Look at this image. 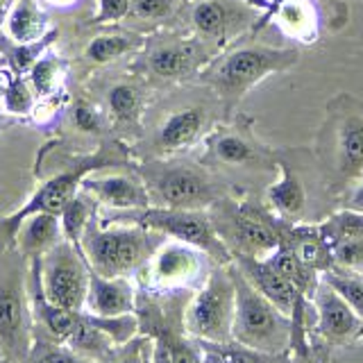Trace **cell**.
Wrapping results in <instances>:
<instances>
[{
    "mask_svg": "<svg viewBox=\"0 0 363 363\" xmlns=\"http://www.w3.org/2000/svg\"><path fill=\"white\" fill-rule=\"evenodd\" d=\"M207 255L182 241L159 245L147 261V281L157 291H179L193 286L204 272Z\"/></svg>",
    "mask_w": 363,
    "mask_h": 363,
    "instance_id": "7c38bea8",
    "label": "cell"
},
{
    "mask_svg": "<svg viewBox=\"0 0 363 363\" xmlns=\"http://www.w3.org/2000/svg\"><path fill=\"white\" fill-rule=\"evenodd\" d=\"M216 216L211 218L216 232L225 245L234 247V257L266 259L279 247L281 218L266 211L257 202H230L220 198L213 204Z\"/></svg>",
    "mask_w": 363,
    "mask_h": 363,
    "instance_id": "5b68a950",
    "label": "cell"
},
{
    "mask_svg": "<svg viewBox=\"0 0 363 363\" xmlns=\"http://www.w3.org/2000/svg\"><path fill=\"white\" fill-rule=\"evenodd\" d=\"M132 223L145 227L155 234L170 236L173 241L189 243L202 250L204 255L227 266L232 261V250L225 245L220 234L216 232L211 216L193 209H168V207H145L134 213Z\"/></svg>",
    "mask_w": 363,
    "mask_h": 363,
    "instance_id": "30bf717a",
    "label": "cell"
},
{
    "mask_svg": "<svg viewBox=\"0 0 363 363\" xmlns=\"http://www.w3.org/2000/svg\"><path fill=\"white\" fill-rule=\"evenodd\" d=\"M302 52L298 48H275V45L243 43L223 52L209 64L202 77L213 89L216 98L223 102L225 113L232 109L252 91L261 79L275 73L291 71L300 62Z\"/></svg>",
    "mask_w": 363,
    "mask_h": 363,
    "instance_id": "7a4b0ae2",
    "label": "cell"
},
{
    "mask_svg": "<svg viewBox=\"0 0 363 363\" xmlns=\"http://www.w3.org/2000/svg\"><path fill=\"white\" fill-rule=\"evenodd\" d=\"M145 182L150 200L157 207L204 211L223 198L216 182L202 168L191 164L159 162L145 168Z\"/></svg>",
    "mask_w": 363,
    "mask_h": 363,
    "instance_id": "9c48e42d",
    "label": "cell"
},
{
    "mask_svg": "<svg viewBox=\"0 0 363 363\" xmlns=\"http://www.w3.org/2000/svg\"><path fill=\"white\" fill-rule=\"evenodd\" d=\"M125 347L116 363H150V357H145V338H132Z\"/></svg>",
    "mask_w": 363,
    "mask_h": 363,
    "instance_id": "74e56055",
    "label": "cell"
},
{
    "mask_svg": "<svg viewBox=\"0 0 363 363\" xmlns=\"http://www.w3.org/2000/svg\"><path fill=\"white\" fill-rule=\"evenodd\" d=\"M279 3H281V0H264V9H268V11H270L272 7H277Z\"/></svg>",
    "mask_w": 363,
    "mask_h": 363,
    "instance_id": "b9f144b4",
    "label": "cell"
},
{
    "mask_svg": "<svg viewBox=\"0 0 363 363\" xmlns=\"http://www.w3.org/2000/svg\"><path fill=\"white\" fill-rule=\"evenodd\" d=\"M311 300L318 334L327 338L329 343L345 345L363 336V318L327 281H318Z\"/></svg>",
    "mask_w": 363,
    "mask_h": 363,
    "instance_id": "5bb4252c",
    "label": "cell"
},
{
    "mask_svg": "<svg viewBox=\"0 0 363 363\" xmlns=\"http://www.w3.org/2000/svg\"><path fill=\"white\" fill-rule=\"evenodd\" d=\"M82 191L89 193L96 202L118 211H139L150 207V193L141 179L128 175H86L82 179Z\"/></svg>",
    "mask_w": 363,
    "mask_h": 363,
    "instance_id": "2e32d148",
    "label": "cell"
},
{
    "mask_svg": "<svg viewBox=\"0 0 363 363\" xmlns=\"http://www.w3.org/2000/svg\"><path fill=\"white\" fill-rule=\"evenodd\" d=\"M202 345H209L220 357V363H275V354H266V352L238 345L234 340H230V343H202Z\"/></svg>",
    "mask_w": 363,
    "mask_h": 363,
    "instance_id": "4dcf8cb0",
    "label": "cell"
},
{
    "mask_svg": "<svg viewBox=\"0 0 363 363\" xmlns=\"http://www.w3.org/2000/svg\"><path fill=\"white\" fill-rule=\"evenodd\" d=\"M11 5H14V0H0V21H5Z\"/></svg>",
    "mask_w": 363,
    "mask_h": 363,
    "instance_id": "60d3db41",
    "label": "cell"
},
{
    "mask_svg": "<svg viewBox=\"0 0 363 363\" xmlns=\"http://www.w3.org/2000/svg\"><path fill=\"white\" fill-rule=\"evenodd\" d=\"M230 270L236 286L232 340L266 354H281L291 347V320L247 281L236 264H230Z\"/></svg>",
    "mask_w": 363,
    "mask_h": 363,
    "instance_id": "277c9868",
    "label": "cell"
},
{
    "mask_svg": "<svg viewBox=\"0 0 363 363\" xmlns=\"http://www.w3.org/2000/svg\"><path fill=\"white\" fill-rule=\"evenodd\" d=\"M179 0H130V14L143 21H164L177 9Z\"/></svg>",
    "mask_w": 363,
    "mask_h": 363,
    "instance_id": "d6a6232c",
    "label": "cell"
},
{
    "mask_svg": "<svg viewBox=\"0 0 363 363\" xmlns=\"http://www.w3.org/2000/svg\"><path fill=\"white\" fill-rule=\"evenodd\" d=\"M130 16V0H98V16L94 23L98 26H109Z\"/></svg>",
    "mask_w": 363,
    "mask_h": 363,
    "instance_id": "e575fe53",
    "label": "cell"
},
{
    "mask_svg": "<svg viewBox=\"0 0 363 363\" xmlns=\"http://www.w3.org/2000/svg\"><path fill=\"white\" fill-rule=\"evenodd\" d=\"M315 155L309 150L272 152V168L277 179L266 191V202L277 218L286 223H302L309 207V170L315 166Z\"/></svg>",
    "mask_w": 363,
    "mask_h": 363,
    "instance_id": "8fae6325",
    "label": "cell"
},
{
    "mask_svg": "<svg viewBox=\"0 0 363 363\" xmlns=\"http://www.w3.org/2000/svg\"><path fill=\"white\" fill-rule=\"evenodd\" d=\"M39 363H98L94 359H89L84 354H79V352H75L73 347H68V345H60V347H50V350H45Z\"/></svg>",
    "mask_w": 363,
    "mask_h": 363,
    "instance_id": "d590c367",
    "label": "cell"
},
{
    "mask_svg": "<svg viewBox=\"0 0 363 363\" xmlns=\"http://www.w3.org/2000/svg\"><path fill=\"white\" fill-rule=\"evenodd\" d=\"M343 207L345 209H354L363 211V177L347 189V196L343 198Z\"/></svg>",
    "mask_w": 363,
    "mask_h": 363,
    "instance_id": "ab89813d",
    "label": "cell"
},
{
    "mask_svg": "<svg viewBox=\"0 0 363 363\" xmlns=\"http://www.w3.org/2000/svg\"><path fill=\"white\" fill-rule=\"evenodd\" d=\"M64 238L60 216L55 213H32L21 223L16 234V247L30 259L43 257Z\"/></svg>",
    "mask_w": 363,
    "mask_h": 363,
    "instance_id": "603a6c76",
    "label": "cell"
},
{
    "mask_svg": "<svg viewBox=\"0 0 363 363\" xmlns=\"http://www.w3.org/2000/svg\"><path fill=\"white\" fill-rule=\"evenodd\" d=\"M279 243L286 245L291 252L298 257V261L318 275L334 268L332 247L320 234V227L309 223H286L281 220L279 227Z\"/></svg>",
    "mask_w": 363,
    "mask_h": 363,
    "instance_id": "ac0fdd59",
    "label": "cell"
},
{
    "mask_svg": "<svg viewBox=\"0 0 363 363\" xmlns=\"http://www.w3.org/2000/svg\"><path fill=\"white\" fill-rule=\"evenodd\" d=\"M332 259H334L332 270H347V272H359V275H363V238L334 245Z\"/></svg>",
    "mask_w": 363,
    "mask_h": 363,
    "instance_id": "1f68e13d",
    "label": "cell"
},
{
    "mask_svg": "<svg viewBox=\"0 0 363 363\" xmlns=\"http://www.w3.org/2000/svg\"><path fill=\"white\" fill-rule=\"evenodd\" d=\"M211 123V111L204 105H186L170 111L159 125L157 145L162 152H179L198 143Z\"/></svg>",
    "mask_w": 363,
    "mask_h": 363,
    "instance_id": "e0dca14e",
    "label": "cell"
},
{
    "mask_svg": "<svg viewBox=\"0 0 363 363\" xmlns=\"http://www.w3.org/2000/svg\"><path fill=\"white\" fill-rule=\"evenodd\" d=\"M236 286L230 268L211 270L184 311V329L200 343H230Z\"/></svg>",
    "mask_w": 363,
    "mask_h": 363,
    "instance_id": "52a82bcc",
    "label": "cell"
},
{
    "mask_svg": "<svg viewBox=\"0 0 363 363\" xmlns=\"http://www.w3.org/2000/svg\"><path fill=\"white\" fill-rule=\"evenodd\" d=\"M252 7L247 0H196L191 21L202 39L223 45L252 23Z\"/></svg>",
    "mask_w": 363,
    "mask_h": 363,
    "instance_id": "4fadbf2b",
    "label": "cell"
},
{
    "mask_svg": "<svg viewBox=\"0 0 363 363\" xmlns=\"http://www.w3.org/2000/svg\"><path fill=\"white\" fill-rule=\"evenodd\" d=\"M0 361H3V350H0Z\"/></svg>",
    "mask_w": 363,
    "mask_h": 363,
    "instance_id": "ee69618b",
    "label": "cell"
},
{
    "mask_svg": "<svg viewBox=\"0 0 363 363\" xmlns=\"http://www.w3.org/2000/svg\"><path fill=\"white\" fill-rule=\"evenodd\" d=\"M84 311L91 315H125L136 311V291L128 277H105L91 272Z\"/></svg>",
    "mask_w": 363,
    "mask_h": 363,
    "instance_id": "ffe728a7",
    "label": "cell"
},
{
    "mask_svg": "<svg viewBox=\"0 0 363 363\" xmlns=\"http://www.w3.org/2000/svg\"><path fill=\"white\" fill-rule=\"evenodd\" d=\"M136 39L125 37V34H100V37L91 39L86 45V57L96 64H107L111 60L128 55L136 48Z\"/></svg>",
    "mask_w": 363,
    "mask_h": 363,
    "instance_id": "f1b7e54d",
    "label": "cell"
},
{
    "mask_svg": "<svg viewBox=\"0 0 363 363\" xmlns=\"http://www.w3.org/2000/svg\"><path fill=\"white\" fill-rule=\"evenodd\" d=\"M3 102H5V109L9 113H28L32 109V91L30 84L26 79L14 77L9 79V84L3 94Z\"/></svg>",
    "mask_w": 363,
    "mask_h": 363,
    "instance_id": "836d02e7",
    "label": "cell"
},
{
    "mask_svg": "<svg viewBox=\"0 0 363 363\" xmlns=\"http://www.w3.org/2000/svg\"><path fill=\"white\" fill-rule=\"evenodd\" d=\"M113 164H118L116 155L107 152V150H98L96 155L82 157L73 168H68L64 173L45 179L21 209L5 216V218H0V250L16 247V234L21 230V223L26 220L28 216H32V213L60 216L66 204L79 193V189H82V179L89 173H96V170L113 166Z\"/></svg>",
    "mask_w": 363,
    "mask_h": 363,
    "instance_id": "8992f818",
    "label": "cell"
},
{
    "mask_svg": "<svg viewBox=\"0 0 363 363\" xmlns=\"http://www.w3.org/2000/svg\"><path fill=\"white\" fill-rule=\"evenodd\" d=\"M94 198L79 189L77 196L66 204L60 213V225H62V234L66 241H71L79 245L82 236L86 232V227L94 220Z\"/></svg>",
    "mask_w": 363,
    "mask_h": 363,
    "instance_id": "484cf974",
    "label": "cell"
},
{
    "mask_svg": "<svg viewBox=\"0 0 363 363\" xmlns=\"http://www.w3.org/2000/svg\"><path fill=\"white\" fill-rule=\"evenodd\" d=\"M318 227H320V234L325 236L329 247L347 241H359V238H363V211L343 207L340 211L329 213Z\"/></svg>",
    "mask_w": 363,
    "mask_h": 363,
    "instance_id": "d4e9b609",
    "label": "cell"
},
{
    "mask_svg": "<svg viewBox=\"0 0 363 363\" xmlns=\"http://www.w3.org/2000/svg\"><path fill=\"white\" fill-rule=\"evenodd\" d=\"M79 250L91 272L105 277H128L130 272L147 264L155 252V232L141 225L100 227L91 220L79 241Z\"/></svg>",
    "mask_w": 363,
    "mask_h": 363,
    "instance_id": "3957f363",
    "label": "cell"
},
{
    "mask_svg": "<svg viewBox=\"0 0 363 363\" xmlns=\"http://www.w3.org/2000/svg\"><path fill=\"white\" fill-rule=\"evenodd\" d=\"M0 343L11 357H26L30 352L28 306L18 281L0 289Z\"/></svg>",
    "mask_w": 363,
    "mask_h": 363,
    "instance_id": "d6986e66",
    "label": "cell"
},
{
    "mask_svg": "<svg viewBox=\"0 0 363 363\" xmlns=\"http://www.w3.org/2000/svg\"><path fill=\"white\" fill-rule=\"evenodd\" d=\"M207 52H202L196 41H173L164 43L147 55V68L159 79H184L193 75L207 62Z\"/></svg>",
    "mask_w": 363,
    "mask_h": 363,
    "instance_id": "44dd1931",
    "label": "cell"
},
{
    "mask_svg": "<svg viewBox=\"0 0 363 363\" xmlns=\"http://www.w3.org/2000/svg\"><path fill=\"white\" fill-rule=\"evenodd\" d=\"M45 300L66 311L82 313L89 293L91 268L79 245L62 238L43 257L32 259Z\"/></svg>",
    "mask_w": 363,
    "mask_h": 363,
    "instance_id": "ba28073f",
    "label": "cell"
},
{
    "mask_svg": "<svg viewBox=\"0 0 363 363\" xmlns=\"http://www.w3.org/2000/svg\"><path fill=\"white\" fill-rule=\"evenodd\" d=\"M313 155L329 193H343L363 177V102L359 98L340 94L327 102Z\"/></svg>",
    "mask_w": 363,
    "mask_h": 363,
    "instance_id": "6da1fadb",
    "label": "cell"
},
{
    "mask_svg": "<svg viewBox=\"0 0 363 363\" xmlns=\"http://www.w3.org/2000/svg\"><path fill=\"white\" fill-rule=\"evenodd\" d=\"M7 37L18 45L39 43L48 37L50 18L39 5V0H14L3 21Z\"/></svg>",
    "mask_w": 363,
    "mask_h": 363,
    "instance_id": "7402d4cb",
    "label": "cell"
},
{
    "mask_svg": "<svg viewBox=\"0 0 363 363\" xmlns=\"http://www.w3.org/2000/svg\"><path fill=\"white\" fill-rule=\"evenodd\" d=\"M62 77H64V66L50 52L37 57V62L30 68V84L34 89V94L41 98L52 96L62 86Z\"/></svg>",
    "mask_w": 363,
    "mask_h": 363,
    "instance_id": "4316f807",
    "label": "cell"
},
{
    "mask_svg": "<svg viewBox=\"0 0 363 363\" xmlns=\"http://www.w3.org/2000/svg\"><path fill=\"white\" fill-rule=\"evenodd\" d=\"M320 279L327 281L363 318V275L347 270H327L320 275Z\"/></svg>",
    "mask_w": 363,
    "mask_h": 363,
    "instance_id": "83f0119b",
    "label": "cell"
},
{
    "mask_svg": "<svg viewBox=\"0 0 363 363\" xmlns=\"http://www.w3.org/2000/svg\"><path fill=\"white\" fill-rule=\"evenodd\" d=\"M272 16L277 18L279 28L295 39L311 41L315 37L318 16H315V9L309 5V0H281L277 7H272L268 14H264L255 23V32L268 26Z\"/></svg>",
    "mask_w": 363,
    "mask_h": 363,
    "instance_id": "cb8c5ba5",
    "label": "cell"
},
{
    "mask_svg": "<svg viewBox=\"0 0 363 363\" xmlns=\"http://www.w3.org/2000/svg\"><path fill=\"white\" fill-rule=\"evenodd\" d=\"M357 347H359V357H361V361H363V343H361V338H357V340H352Z\"/></svg>",
    "mask_w": 363,
    "mask_h": 363,
    "instance_id": "7bdbcfd3",
    "label": "cell"
},
{
    "mask_svg": "<svg viewBox=\"0 0 363 363\" xmlns=\"http://www.w3.org/2000/svg\"><path fill=\"white\" fill-rule=\"evenodd\" d=\"M73 121L79 130H84V132H98L100 130V116H98V111L94 107H89L86 102L79 100L75 109H73Z\"/></svg>",
    "mask_w": 363,
    "mask_h": 363,
    "instance_id": "8d00e7d4",
    "label": "cell"
},
{
    "mask_svg": "<svg viewBox=\"0 0 363 363\" xmlns=\"http://www.w3.org/2000/svg\"><path fill=\"white\" fill-rule=\"evenodd\" d=\"M107 102H109V109L113 111V116L121 121H130L141 109V94H139V89L132 84H118L109 91Z\"/></svg>",
    "mask_w": 363,
    "mask_h": 363,
    "instance_id": "f546056e",
    "label": "cell"
},
{
    "mask_svg": "<svg viewBox=\"0 0 363 363\" xmlns=\"http://www.w3.org/2000/svg\"><path fill=\"white\" fill-rule=\"evenodd\" d=\"M150 363H175V359H173V350H170V340H168V336L159 334V336L152 340Z\"/></svg>",
    "mask_w": 363,
    "mask_h": 363,
    "instance_id": "f35d334b",
    "label": "cell"
},
{
    "mask_svg": "<svg viewBox=\"0 0 363 363\" xmlns=\"http://www.w3.org/2000/svg\"><path fill=\"white\" fill-rule=\"evenodd\" d=\"M207 143L213 162L223 166H272V152L255 136L252 118H241V123L216 130Z\"/></svg>",
    "mask_w": 363,
    "mask_h": 363,
    "instance_id": "9a60e30c",
    "label": "cell"
}]
</instances>
